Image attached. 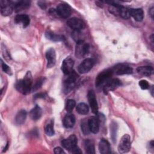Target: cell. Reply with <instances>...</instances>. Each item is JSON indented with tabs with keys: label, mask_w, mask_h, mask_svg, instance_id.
Returning a JSON list of instances; mask_svg holds the SVG:
<instances>
[{
	"label": "cell",
	"mask_w": 154,
	"mask_h": 154,
	"mask_svg": "<svg viewBox=\"0 0 154 154\" xmlns=\"http://www.w3.org/2000/svg\"><path fill=\"white\" fill-rule=\"evenodd\" d=\"M45 131L47 135L48 136H52L55 134L54 128V124L52 121L48 123L46 125L45 127Z\"/></svg>",
	"instance_id": "32"
},
{
	"label": "cell",
	"mask_w": 154,
	"mask_h": 154,
	"mask_svg": "<svg viewBox=\"0 0 154 154\" xmlns=\"http://www.w3.org/2000/svg\"><path fill=\"white\" fill-rule=\"evenodd\" d=\"M84 147L85 152L88 154H94L95 148L94 144L92 140L90 139H87L84 141Z\"/></svg>",
	"instance_id": "26"
},
{
	"label": "cell",
	"mask_w": 154,
	"mask_h": 154,
	"mask_svg": "<svg viewBox=\"0 0 154 154\" xmlns=\"http://www.w3.org/2000/svg\"><path fill=\"white\" fill-rule=\"evenodd\" d=\"M131 137L128 134H125L121 138L118 146V150L120 153H127L131 149Z\"/></svg>",
	"instance_id": "5"
},
{
	"label": "cell",
	"mask_w": 154,
	"mask_h": 154,
	"mask_svg": "<svg viewBox=\"0 0 154 154\" xmlns=\"http://www.w3.org/2000/svg\"><path fill=\"white\" fill-rule=\"evenodd\" d=\"M97 121L99 122V123H103L105 121V117L104 116V115H103L101 113H97Z\"/></svg>",
	"instance_id": "36"
},
{
	"label": "cell",
	"mask_w": 154,
	"mask_h": 154,
	"mask_svg": "<svg viewBox=\"0 0 154 154\" xmlns=\"http://www.w3.org/2000/svg\"><path fill=\"white\" fill-rule=\"evenodd\" d=\"M54 152L55 154H65L64 151L60 147H57L54 148Z\"/></svg>",
	"instance_id": "37"
},
{
	"label": "cell",
	"mask_w": 154,
	"mask_h": 154,
	"mask_svg": "<svg viewBox=\"0 0 154 154\" xmlns=\"http://www.w3.org/2000/svg\"><path fill=\"white\" fill-rule=\"evenodd\" d=\"M74 65V61L70 57H66L63 61L61 65V70L65 75H68L70 72H72L73 70Z\"/></svg>",
	"instance_id": "11"
},
{
	"label": "cell",
	"mask_w": 154,
	"mask_h": 154,
	"mask_svg": "<svg viewBox=\"0 0 154 154\" xmlns=\"http://www.w3.org/2000/svg\"><path fill=\"white\" fill-rule=\"evenodd\" d=\"M88 124L90 132L97 134L99 131V123L96 117H92L88 119Z\"/></svg>",
	"instance_id": "21"
},
{
	"label": "cell",
	"mask_w": 154,
	"mask_h": 154,
	"mask_svg": "<svg viewBox=\"0 0 154 154\" xmlns=\"http://www.w3.org/2000/svg\"><path fill=\"white\" fill-rule=\"evenodd\" d=\"M137 71L142 75L149 76L153 73V69L151 66H140L137 67Z\"/></svg>",
	"instance_id": "24"
},
{
	"label": "cell",
	"mask_w": 154,
	"mask_h": 154,
	"mask_svg": "<svg viewBox=\"0 0 154 154\" xmlns=\"http://www.w3.org/2000/svg\"><path fill=\"white\" fill-rule=\"evenodd\" d=\"M14 21L16 23L20 24L23 28L27 27L30 22L29 17L26 14H17L15 16Z\"/></svg>",
	"instance_id": "16"
},
{
	"label": "cell",
	"mask_w": 154,
	"mask_h": 154,
	"mask_svg": "<svg viewBox=\"0 0 154 154\" xmlns=\"http://www.w3.org/2000/svg\"><path fill=\"white\" fill-rule=\"evenodd\" d=\"M149 14L150 15L152 19H153V14H154V10H153V7H152L149 10Z\"/></svg>",
	"instance_id": "41"
},
{
	"label": "cell",
	"mask_w": 154,
	"mask_h": 154,
	"mask_svg": "<svg viewBox=\"0 0 154 154\" xmlns=\"http://www.w3.org/2000/svg\"><path fill=\"white\" fill-rule=\"evenodd\" d=\"M94 64V61L91 58H86L78 66V72L82 74L88 72L93 68Z\"/></svg>",
	"instance_id": "10"
},
{
	"label": "cell",
	"mask_w": 154,
	"mask_h": 154,
	"mask_svg": "<svg viewBox=\"0 0 154 154\" xmlns=\"http://www.w3.org/2000/svg\"><path fill=\"white\" fill-rule=\"evenodd\" d=\"M56 13L63 18H67L69 17L72 13L71 7L66 3L60 4L55 10Z\"/></svg>",
	"instance_id": "8"
},
{
	"label": "cell",
	"mask_w": 154,
	"mask_h": 154,
	"mask_svg": "<svg viewBox=\"0 0 154 154\" xmlns=\"http://www.w3.org/2000/svg\"><path fill=\"white\" fill-rule=\"evenodd\" d=\"M87 98L92 112L96 114L98 112V105L94 91L93 90H91L88 92Z\"/></svg>",
	"instance_id": "12"
},
{
	"label": "cell",
	"mask_w": 154,
	"mask_h": 154,
	"mask_svg": "<svg viewBox=\"0 0 154 154\" xmlns=\"http://www.w3.org/2000/svg\"><path fill=\"white\" fill-rule=\"evenodd\" d=\"M117 132V125L116 122H112L110 125V132H111V138L114 143L116 141Z\"/></svg>",
	"instance_id": "28"
},
{
	"label": "cell",
	"mask_w": 154,
	"mask_h": 154,
	"mask_svg": "<svg viewBox=\"0 0 154 154\" xmlns=\"http://www.w3.org/2000/svg\"><path fill=\"white\" fill-rule=\"evenodd\" d=\"M76 111L79 114L82 115H85L88 112L89 108L86 103L81 102L77 105Z\"/></svg>",
	"instance_id": "27"
},
{
	"label": "cell",
	"mask_w": 154,
	"mask_h": 154,
	"mask_svg": "<svg viewBox=\"0 0 154 154\" xmlns=\"http://www.w3.org/2000/svg\"><path fill=\"white\" fill-rule=\"evenodd\" d=\"M113 71L118 75H122L132 73L133 69L132 67L126 64H118L113 68Z\"/></svg>",
	"instance_id": "15"
},
{
	"label": "cell",
	"mask_w": 154,
	"mask_h": 154,
	"mask_svg": "<svg viewBox=\"0 0 154 154\" xmlns=\"http://www.w3.org/2000/svg\"><path fill=\"white\" fill-rule=\"evenodd\" d=\"M99 149L101 154H108L111 153L109 143L105 139L102 138L99 144Z\"/></svg>",
	"instance_id": "17"
},
{
	"label": "cell",
	"mask_w": 154,
	"mask_h": 154,
	"mask_svg": "<svg viewBox=\"0 0 154 154\" xmlns=\"http://www.w3.org/2000/svg\"><path fill=\"white\" fill-rule=\"evenodd\" d=\"M89 45L83 40L76 42L75 46V56L78 58L84 57L89 51Z\"/></svg>",
	"instance_id": "4"
},
{
	"label": "cell",
	"mask_w": 154,
	"mask_h": 154,
	"mask_svg": "<svg viewBox=\"0 0 154 154\" xmlns=\"http://www.w3.org/2000/svg\"><path fill=\"white\" fill-rule=\"evenodd\" d=\"M46 58L47 60V67H53L56 63V53L54 48H50L46 52Z\"/></svg>",
	"instance_id": "14"
},
{
	"label": "cell",
	"mask_w": 154,
	"mask_h": 154,
	"mask_svg": "<svg viewBox=\"0 0 154 154\" xmlns=\"http://www.w3.org/2000/svg\"><path fill=\"white\" fill-rule=\"evenodd\" d=\"M75 123V117L72 114L66 115L63 119V125L66 128H72Z\"/></svg>",
	"instance_id": "20"
},
{
	"label": "cell",
	"mask_w": 154,
	"mask_h": 154,
	"mask_svg": "<svg viewBox=\"0 0 154 154\" xmlns=\"http://www.w3.org/2000/svg\"><path fill=\"white\" fill-rule=\"evenodd\" d=\"M29 115L31 118L34 120L36 121L38 119H40V117H42V110L41 109V108L38 106V105H35L34 106V108H33L30 112H29Z\"/></svg>",
	"instance_id": "22"
},
{
	"label": "cell",
	"mask_w": 154,
	"mask_h": 154,
	"mask_svg": "<svg viewBox=\"0 0 154 154\" xmlns=\"http://www.w3.org/2000/svg\"><path fill=\"white\" fill-rule=\"evenodd\" d=\"M1 67H2V70L5 73H7L8 75H11V70L10 67L8 66H7L6 64H5L2 61V60H1Z\"/></svg>",
	"instance_id": "35"
},
{
	"label": "cell",
	"mask_w": 154,
	"mask_h": 154,
	"mask_svg": "<svg viewBox=\"0 0 154 154\" xmlns=\"http://www.w3.org/2000/svg\"><path fill=\"white\" fill-rule=\"evenodd\" d=\"M14 10L13 2L8 0L0 1L1 13L4 16L10 15Z\"/></svg>",
	"instance_id": "6"
},
{
	"label": "cell",
	"mask_w": 154,
	"mask_h": 154,
	"mask_svg": "<svg viewBox=\"0 0 154 154\" xmlns=\"http://www.w3.org/2000/svg\"><path fill=\"white\" fill-rule=\"evenodd\" d=\"M46 96V95L45 93H38V94H36L35 95H34V99H40V98H45Z\"/></svg>",
	"instance_id": "39"
},
{
	"label": "cell",
	"mask_w": 154,
	"mask_h": 154,
	"mask_svg": "<svg viewBox=\"0 0 154 154\" xmlns=\"http://www.w3.org/2000/svg\"><path fill=\"white\" fill-rule=\"evenodd\" d=\"M14 4V9L17 11H19L25 9H27L30 7L31 2L27 0L23 1H18L13 2Z\"/></svg>",
	"instance_id": "19"
},
{
	"label": "cell",
	"mask_w": 154,
	"mask_h": 154,
	"mask_svg": "<svg viewBox=\"0 0 154 154\" xmlns=\"http://www.w3.org/2000/svg\"><path fill=\"white\" fill-rule=\"evenodd\" d=\"M122 85L121 81L117 78H112L109 79L103 87V91L105 94L116 89Z\"/></svg>",
	"instance_id": "7"
},
{
	"label": "cell",
	"mask_w": 154,
	"mask_h": 154,
	"mask_svg": "<svg viewBox=\"0 0 154 154\" xmlns=\"http://www.w3.org/2000/svg\"><path fill=\"white\" fill-rule=\"evenodd\" d=\"M130 14L137 22L142 21L144 18V13L141 8H131Z\"/></svg>",
	"instance_id": "18"
},
{
	"label": "cell",
	"mask_w": 154,
	"mask_h": 154,
	"mask_svg": "<svg viewBox=\"0 0 154 154\" xmlns=\"http://www.w3.org/2000/svg\"><path fill=\"white\" fill-rule=\"evenodd\" d=\"M76 106V102L73 99H69L66 104L65 109L68 112H71L75 106Z\"/></svg>",
	"instance_id": "33"
},
{
	"label": "cell",
	"mask_w": 154,
	"mask_h": 154,
	"mask_svg": "<svg viewBox=\"0 0 154 154\" xmlns=\"http://www.w3.org/2000/svg\"><path fill=\"white\" fill-rule=\"evenodd\" d=\"M45 36L48 39L53 42H61L65 40L64 37L63 35L55 34L50 31H48L46 32Z\"/></svg>",
	"instance_id": "23"
},
{
	"label": "cell",
	"mask_w": 154,
	"mask_h": 154,
	"mask_svg": "<svg viewBox=\"0 0 154 154\" xmlns=\"http://www.w3.org/2000/svg\"><path fill=\"white\" fill-rule=\"evenodd\" d=\"M138 85L142 90H147L149 88V82L146 80H144V79L138 82Z\"/></svg>",
	"instance_id": "34"
},
{
	"label": "cell",
	"mask_w": 154,
	"mask_h": 154,
	"mask_svg": "<svg viewBox=\"0 0 154 154\" xmlns=\"http://www.w3.org/2000/svg\"><path fill=\"white\" fill-rule=\"evenodd\" d=\"M44 81H45L44 77H40L37 78L35 81V82L32 84V88H31V92H34L35 91H37L38 89H39L43 85Z\"/></svg>",
	"instance_id": "29"
},
{
	"label": "cell",
	"mask_w": 154,
	"mask_h": 154,
	"mask_svg": "<svg viewBox=\"0 0 154 154\" xmlns=\"http://www.w3.org/2000/svg\"><path fill=\"white\" fill-rule=\"evenodd\" d=\"M119 16H120L121 17H122L124 19H129L131 17L130 9H129L126 7H124L121 6Z\"/></svg>",
	"instance_id": "31"
},
{
	"label": "cell",
	"mask_w": 154,
	"mask_h": 154,
	"mask_svg": "<svg viewBox=\"0 0 154 154\" xmlns=\"http://www.w3.org/2000/svg\"><path fill=\"white\" fill-rule=\"evenodd\" d=\"M32 78L30 71H28L25 74L23 79L18 81L16 84V90L23 94H27L31 91L32 85Z\"/></svg>",
	"instance_id": "1"
},
{
	"label": "cell",
	"mask_w": 154,
	"mask_h": 154,
	"mask_svg": "<svg viewBox=\"0 0 154 154\" xmlns=\"http://www.w3.org/2000/svg\"><path fill=\"white\" fill-rule=\"evenodd\" d=\"M26 115H27V113L25 109L20 110L16 114V116L15 118L16 123L19 125L23 124L26 120Z\"/></svg>",
	"instance_id": "25"
},
{
	"label": "cell",
	"mask_w": 154,
	"mask_h": 154,
	"mask_svg": "<svg viewBox=\"0 0 154 154\" xmlns=\"http://www.w3.org/2000/svg\"><path fill=\"white\" fill-rule=\"evenodd\" d=\"M78 143V139L75 135H71L67 138L64 139L61 141V144L67 150L70 151Z\"/></svg>",
	"instance_id": "13"
},
{
	"label": "cell",
	"mask_w": 154,
	"mask_h": 154,
	"mask_svg": "<svg viewBox=\"0 0 154 154\" xmlns=\"http://www.w3.org/2000/svg\"><path fill=\"white\" fill-rule=\"evenodd\" d=\"M67 24L74 31H78L83 29L85 26V23L81 19L78 17H72L69 19L67 22Z\"/></svg>",
	"instance_id": "9"
},
{
	"label": "cell",
	"mask_w": 154,
	"mask_h": 154,
	"mask_svg": "<svg viewBox=\"0 0 154 154\" xmlns=\"http://www.w3.org/2000/svg\"><path fill=\"white\" fill-rule=\"evenodd\" d=\"M38 5H39L42 9H45L46 7V5L45 4V3L44 2L40 1V2H38Z\"/></svg>",
	"instance_id": "40"
},
{
	"label": "cell",
	"mask_w": 154,
	"mask_h": 154,
	"mask_svg": "<svg viewBox=\"0 0 154 154\" xmlns=\"http://www.w3.org/2000/svg\"><path fill=\"white\" fill-rule=\"evenodd\" d=\"M81 129L82 133L85 135H88L90 132L89 124H88V119H83L81 123Z\"/></svg>",
	"instance_id": "30"
},
{
	"label": "cell",
	"mask_w": 154,
	"mask_h": 154,
	"mask_svg": "<svg viewBox=\"0 0 154 154\" xmlns=\"http://www.w3.org/2000/svg\"><path fill=\"white\" fill-rule=\"evenodd\" d=\"M67 75V77L63 82V91L66 94L69 93L72 90H73L78 76V74L74 70Z\"/></svg>",
	"instance_id": "2"
},
{
	"label": "cell",
	"mask_w": 154,
	"mask_h": 154,
	"mask_svg": "<svg viewBox=\"0 0 154 154\" xmlns=\"http://www.w3.org/2000/svg\"><path fill=\"white\" fill-rule=\"evenodd\" d=\"M70 151L73 153H82V151L80 150V149L77 146H75Z\"/></svg>",
	"instance_id": "38"
},
{
	"label": "cell",
	"mask_w": 154,
	"mask_h": 154,
	"mask_svg": "<svg viewBox=\"0 0 154 154\" xmlns=\"http://www.w3.org/2000/svg\"><path fill=\"white\" fill-rule=\"evenodd\" d=\"M113 73V69H107L100 72L96 78V86L98 87L102 85L103 84H105L109 79H110V78L112 76Z\"/></svg>",
	"instance_id": "3"
}]
</instances>
